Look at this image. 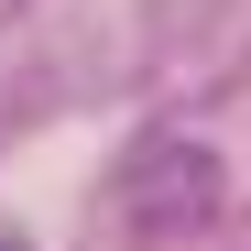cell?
I'll use <instances>...</instances> for the list:
<instances>
[{"label":"cell","mask_w":251,"mask_h":251,"mask_svg":"<svg viewBox=\"0 0 251 251\" xmlns=\"http://www.w3.org/2000/svg\"><path fill=\"white\" fill-rule=\"evenodd\" d=\"M0 251H22V240H0Z\"/></svg>","instance_id":"cell-2"},{"label":"cell","mask_w":251,"mask_h":251,"mask_svg":"<svg viewBox=\"0 0 251 251\" xmlns=\"http://www.w3.org/2000/svg\"><path fill=\"white\" fill-rule=\"evenodd\" d=\"M219 197H229V175H219L207 142L153 131L131 164H120V229H131V240H186V229L219 219Z\"/></svg>","instance_id":"cell-1"}]
</instances>
